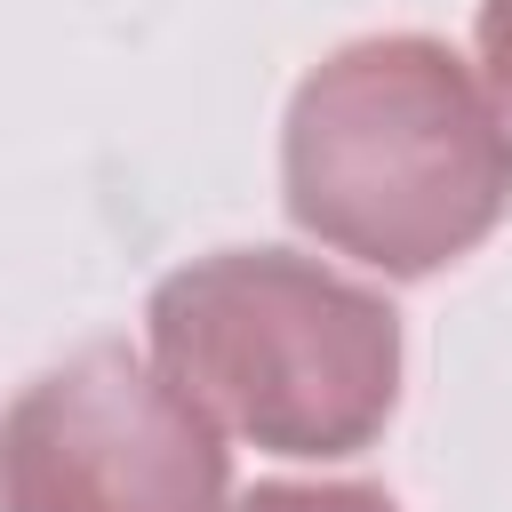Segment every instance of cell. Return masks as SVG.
<instances>
[{
  "instance_id": "3957f363",
  "label": "cell",
  "mask_w": 512,
  "mask_h": 512,
  "mask_svg": "<svg viewBox=\"0 0 512 512\" xmlns=\"http://www.w3.org/2000/svg\"><path fill=\"white\" fill-rule=\"evenodd\" d=\"M0 512H232V448L136 344H80L0 416Z\"/></svg>"
},
{
  "instance_id": "5b68a950",
  "label": "cell",
  "mask_w": 512,
  "mask_h": 512,
  "mask_svg": "<svg viewBox=\"0 0 512 512\" xmlns=\"http://www.w3.org/2000/svg\"><path fill=\"white\" fill-rule=\"evenodd\" d=\"M472 40H480V64H488V88H496L504 112H512V0H480Z\"/></svg>"
},
{
  "instance_id": "277c9868",
  "label": "cell",
  "mask_w": 512,
  "mask_h": 512,
  "mask_svg": "<svg viewBox=\"0 0 512 512\" xmlns=\"http://www.w3.org/2000/svg\"><path fill=\"white\" fill-rule=\"evenodd\" d=\"M232 512H400L376 480H256Z\"/></svg>"
},
{
  "instance_id": "7a4b0ae2",
  "label": "cell",
  "mask_w": 512,
  "mask_h": 512,
  "mask_svg": "<svg viewBox=\"0 0 512 512\" xmlns=\"http://www.w3.org/2000/svg\"><path fill=\"white\" fill-rule=\"evenodd\" d=\"M152 368L264 456H360L400 408V312L296 248H216L144 304Z\"/></svg>"
},
{
  "instance_id": "6da1fadb",
  "label": "cell",
  "mask_w": 512,
  "mask_h": 512,
  "mask_svg": "<svg viewBox=\"0 0 512 512\" xmlns=\"http://www.w3.org/2000/svg\"><path fill=\"white\" fill-rule=\"evenodd\" d=\"M280 200L320 248L432 280L512 216V120L448 40L360 32L288 96Z\"/></svg>"
}]
</instances>
